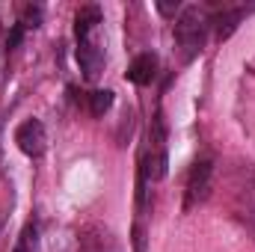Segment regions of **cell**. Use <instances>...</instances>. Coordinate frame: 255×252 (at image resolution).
Wrapping results in <instances>:
<instances>
[{"mask_svg":"<svg viewBox=\"0 0 255 252\" xmlns=\"http://www.w3.org/2000/svg\"><path fill=\"white\" fill-rule=\"evenodd\" d=\"M208 24H211V21H208V15H205L199 6H187V9L181 12V18L175 21V36H178V42H181V48H184V60H193V57L202 51Z\"/></svg>","mask_w":255,"mask_h":252,"instance_id":"6da1fadb","label":"cell"},{"mask_svg":"<svg viewBox=\"0 0 255 252\" xmlns=\"http://www.w3.org/2000/svg\"><path fill=\"white\" fill-rule=\"evenodd\" d=\"M15 142L18 148L27 154V157H42L45 154V145H48V136H45V125L39 119H27L21 122L15 130Z\"/></svg>","mask_w":255,"mask_h":252,"instance_id":"7a4b0ae2","label":"cell"},{"mask_svg":"<svg viewBox=\"0 0 255 252\" xmlns=\"http://www.w3.org/2000/svg\"><path fill=\"white\" fill-rule=\"evenodd\" d=\"M211 172H214L211 160H199V163H193L190 178H187V202H184V208H193L196 202H205V199H208V190H211Z\"/></svg>","mask_w":255,"mask_h":252,"instance_id":"3957f363","label":"cell"},{"mask_svg":"<svg viewBox=\"0 0 255 252\" xmlns=\"http://www.w3.org/2000/svg\"><path fill=\"white\" fill-rule=\"evenodd\" d=\"M154 74H157V57L154 54H139L130 68H128V80L130 83H136V86H148L151 80H154Z\"/></svg>","mask_w":255,"mask_h":252,"instance_id":"277c9868","label":"cell"},{"mask_svg":"<svg viewBox=\"0 0 255 252\" xmlns=\"http://www.w3.org/2000/svg\"><path fill=\"white\" fill-rule=\"evenodd\" d=\"M166 163H169L166 151H163V148H154L148 157H142L139 175H142L145 181H160V178H166Z\"/></svg>","mask_w":255,"mask_h":252,"instance_id":"5b68a950","label":"cell"},{"mask_svg":"<svg viewBox=\"0 0 255 252\" xmlns=\"http://www.w3.org/2000/svg\"><path fill=\"white\" fill-rule=\"evenodd\" d=\"M241 21H244V9H223V12L214 18V33H217V39H220V42L232 39L235 30L241 27Z\"/></svg>","mask_w":255,"mask_h":252,"instance_id":"8992f818","label":"cell"},{"mask_svg":"<svg viewBox=\"0 0 255 252\" xmlns=\"http://www.w3.org/2000/svg\"><path fill=\"white\" fill-rule=\"evenodd\" d=\"M77 63H80V68H83L86 77H98V71H101V65H104V57H101V51H98L92 42H80V45H77Z\"/></svg>","mask_w":255,"mask_h":252,"instance_id":"52a82bcc","label":"cell"},{"mask_svg":"<svg viewBox=\"0 0 255 252\" xmlns=\"http://www.w3.org/2000/svg\"><path fill=\"white\" fill-rule=\"evenodd\" d=\"M98 21H101V9L98 6H83L77 12V18H74V36H77V42H86V36L92 33V27Z\"/></svg>","mask_w":255,"mask_h":252,"instance_id":"ba28073f","label":"cell"},{"mask_svg":"<svg viewBox=\"0 0 255 252\" xmlns=\"http://www.w3.org/2000/svg\"><path fill=\"white\" fill-rule=\"evenodd\" d=\"M110 107H113V92H110V89H95V92L89 95V110H92V116H104Z\"/></svg>","mask_w":255,"mask_h":252,"instance_id":"9c48e42d","label":"cell"},{"mask_svg":"<svg viewBox=\"0 0 255 252\" xmlns=\"http://www.w3.org/2000/svg\"><path fill=\"white\" fill-rule=\"evenodd\" d=\"M39 21H42V9L39 6H24V12H21V27L27 30V27H39Z\"/></svg>","mask_w":255,"mask_h":252,"instance_id":"30bf717a","label":"cell"},{"mask_svg":"<svg viewBox=\"0 0 255 252\" xmlns=\"http://www.w3.org/2000/svg\"><path fill=\"white\" fill-rule=\"evenodd\" d=\"M130 244H133V252H145V232L139 223L130 229Z\"/></svg>","mask_w":255,"mask_h":252,"instance_id":"8fae6325","label":"cell"},{"mask_svg":"<svg viewBox=\"0 0 255 252\" xmlns=\"http://www.w3.org/2000/svg\"><path fill=\"white\" fill-rule=\"evenodd\" d=\"M21 39H24V27H21V24H15V27H12V33L6 36V48H18V45H21Z\"/></svg>","mask_w":255,"mask_h":252,"instance_id":"7c38bea8","label":"cell"},{"mask_svg":"<svg viewBox=\"0 0 255 252\" xmlns=\"http://www.w3.org/2000/svg\"><path fill=\"white\" fill-rule=\"evenodd\" d=\"M157 12L160 15H175L178 12V3H157Z\"/></svg>","mask_w":255,"mask_h":252,"instance_id":"4fadbf2b","label":"cell"}]
</instances>
